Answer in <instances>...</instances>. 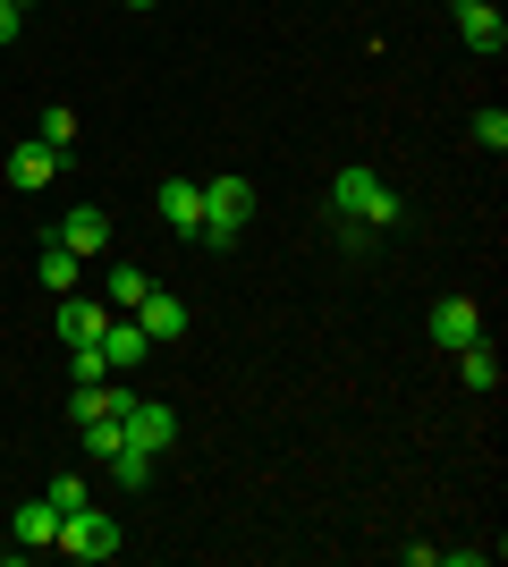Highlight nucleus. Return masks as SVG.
I'll list each match as a JSON object with an SVG mask.
<instances>
[{"mask_svg":"<svg viewBox=\"0 0 508 567\" xmlns=\"http://www.w3.org/2000/svg\"><path fill=\"white\" fill-rule=\"evenodd\" d=\"M331 204H339V237H373V229H390V220H398V195L382 187V169H364V162H348L331 178Z\"/></svg>","mask_w":508,"mask_h":567,"instance_id":"nucleus-1","label":"nucleus"},{"mask_svg":"<svg viewBox=\"0 0 508 567\" xmlns=\"http://www.w3.org/2000/svg\"><path fill=\"white\" fill-rule=\"evenodd\" d=\"M255 220V178H238V169H220V178H204V246H238V229Z\"/></svg>","mask_w":508,"mask_h":567,"instance_id":"nucleus-2","label":"nucleus"},{"mask_svg":"<svg viewBox=\"0 0 508 567\" xmlns=\"http://www.w3.org/2000/svg\"><path fill=\"white\" fill-rule=\"evenodd\" d=\"M51 550H69V559H120L127 534H120V517H102L94 499H85V508L60 517V543H51Z\"/></svg>","mask_w":508,"mask_h":567,"instance_id":"nucleus-3","label":"nucleus"},{"mask_svg":"<svg viewBox=\"0 0 508 567\" xmlns=\"http://www.w3.org/2000/svg\"><path fill=\"white\" fill-rule=\"evenodd\" d=\"M424 331H433V348L458 355V348H475V339H484V313H475V297H440Z\"/></svg>","mask_w":508,"mask_h":567,"instance_id":"nucleus-4","label":"nucleus"},{"mask_svg":"<svg viewBox=\"0 0 508 567\" xmlns=\"http://www.w3.org/2000/svg\"><path fill=\"white\" fill-rule=\"evenodd\" d=\"M120 424H127V441H136V450H153V457H162L169 441H178V406H162V399H127V415H120Z\"/></svg>","mask_w":508,"mask_h":567,"instance_id":"nucleus-5","label":"nucleus"},{"mask_svg":"<svg viewBox=\"0 0 508 567\" xmlns=\"http://www.w3.org/2000/svg\"><path fill=\"white\" fill-rule=\"evenodd\" d=\"M51 237H60L69 255L94 262V255H111V213H102V204H76V213H60V229H51Z\"/></svg>","mask_w":508,"mask_h":567,"instance_id":"nucleus-6","label":"nucleus"},{"mask_svg":"<svg viewBox=\"0 0 508 567\" xmlns=\"http://www.w3.org/2000/svg\"><path fill=\"white\" fill-rule=\"evenodd\" d=\"M458 34H466V51L500 60V51H508V18H500V0H458Z\"/></svg>","mask_w":508,"mask_h":567,"instance_id":"nucleus-7","label":"nucleus"},{"mask_svg":"<svg viewBox=\"0 0 508 567\" xmlns=\"http://www.w3.org/2000/svg\"><path fill=\"white\" fill-rule=\"evenodd\" d=\"M153 213H162L178 237H195L204 229V187H195V178H162V187H153Z\"/></svg>","mask_w":508,"mask_h":567,"instance_id":"nucleus-8","label":"nucleus"},{"mask_svg":"<svg viewBox=\"0 0 508 567\" xmlns=\"http://www.w3.org/2000/svg\"><path fill=\"white\" fill-rule=\"evenodd\" d=\"M102 355H111V373H136V364L153 355L145 322H136V313H111V331H102Z\"/></svg>","mask_w":508,"mask_h":567,"instance_id":"nucleus-9","label":"nucleus"},{"mask_svg":"<svg viewBox=\"0 0 508 567\" xmlns=\"http://www.w3.org/2000/svg\"><path fill=\"white\" fill-rule=\"evenodd\" d=\"M136 322H145V339H187V297L145 288V297H136Z\"/></svg>","mask_w":508,"mask_h":567,"instance_id":"nucleus-10","label":"nucleus"},{"mask_svg":"<svg viewBox=\"0 0 508 567\" xmlns=\"http://www.w3.org/2000/svg\"><path fill=\"white\" fill-rule=\"evenodd\" d=\"M111 331V306H102V297H60V339H69V348H85V339H102Z\"/></svg>","mask_w":508,"mask_h":567,"instance_id":"nucleus-11","label":"nucleus"},{"mask_svg":"<svg viewBox=\"0 0 508 567\" xmlns=\"http://www.w3.org/2000/svg\"><path fill=\"white\" fill-rule=\"evenodd\" d=\"M51 178H60V153L25 136L18 153H9V187H18V195H34V187H51Z\"/></svg>","mask_w":508,"mask_h":567,"instance_id":"nucleus-12","label":"nucleus"},{"mask_svg":"<svg viewBox=\"0 0 508 567\" xmlns=\"http://www.w3.org/2000/svg\"><path fill=\"white\" fill-rule=\"evenodd\" d=\"M34 280H43L51 297H69V288L85 280V255H69V246H60V237H51L43 255H34Z\"/></svg>","mask_w":508,"mask_h":567,"instance_id":"nucleus-13","label":"nucleus"},{"mask_svg":"<svg viewBox=\"0 0 508 567\" xmlns=\"http://www.w3.org/2000/svg\"><path fill=\"white\" fill-rule=\"evenodd\" d=\"M60 543V508L51 499H18V550H51Z\"/></svg>","mask_w":508,"mask_h":567,"instance_id":"nucleus-14","label":"nucleus"},{"mask_svg":"<svg viewBox=\"0 0 508 567\" xmlns=\"http://www.w3.org/2000/svg\"><path fill=\"white\" fill-rule=\"evenodd\" d=\"M145 271H136V262H120V271H111V280H102V306H111V313H136V297H145Z\"/></svg>","mask_w":508,"mask_h":567,"instance_id":"nucleus-15","label":"nucleus"},{"mask_svg":"<svg viewBox=\"0 0 508 567\" xmlns=\"http://www.w3.org/2000/svg\"><path fill=\"white\" fill-rule=\"evenodd\" d=\"M458 373H466V390H484V399H491V390H500V355L475 339V348H458Z\"/></svg>","mask_w":508,"mask_h":567,"instance_id":"nucleus-16","label":"nucleus"},{"mask_svg":"<svg viewBox=\"0 0 508 567\" xmlns=\"http://www.w3.org/2000/svg\"><path fill=\"white\" fill-rule=\"evenodd\" d=\"M34 144H51L60 162H69V153H76V111H69V102H51V111H43V127H34Z\"/></svg>","mask_w":508,"mask_h":567,"instance_id":"nucleus-17","label":"nucleus"},{"mask_svg":"<svg viewBox=\"0 0 508 567\" xmlns=\"http://www.w3.org/2000/svg\"><path fill=\"white\" fill-rule=\"evenodd\" d=\"M85 450H94L102 466H111V457L127 450V424H120V415H85Z\"/></svg>","mask_w":508,"mask_h":567,"instance_id":"nucleus-18","label":"nucleus"},{"mask_svg":"<svg viewBox=\"0 0 508 567\" xmlns=\"http://www.w3.org/2000/svg\"><path fill=\"white\" fill-rule=\"evenodd\" d=\"M111 483H127V492H145V483H153V450H136V441H127V450L111 457Z\"/></svg>","mask_w":508,"mask_h":567,"instance_id":"nucleus-19","label":"nucleus"},{"mask_svg":"<svg viewBox=\"0 0 508 567\" xmlns=\"http://www.w3.org/2000/svg\"><path fill=\"white\" fill-rule=\"evenodd\" d=\"M475 144H484V153H508V111H500V102L475 111Z\"/></svg>","mask_w":508,"mask_h":567,"instance_id":"nucleus-20","label":"nucleus"},{"mask_svg":"<svg viewBox=\"0 0 508 567\" xmlns=\"http://www.w3.org/2000/svg\"><path fill=\"white\" fill-rule=\"evenodd\" d=\"M43 499L60 508V517H69V508H85V474H51V483H43Z\"/></svg>","mask_w":508,"mask_h":567,"instance_id":"nucleus-21","label":"nucleus"},{"mask_svg":"<svg viewBox=\"0 0 508 567\" xmlns=\"http://www.w3.org/2000/svg\"><path fill=\"white\" fill-rule=\"evenodd\" d=\"M18 18H25L18 0H0V43H18Z\"/></svg>","mask_w":508,"mask_h":567,"instance_id":"nucleus-22","label":"nucleus"},{"mask_svg":"<svg viewBox=\"0 0 508 567\" xmlns=\"http://www.w3.org/2000/svg\"><path fill=\"white\" fill-rule=\"evenodd\" d=\"M127 9H153V0H127Z\"/></svg>","mask_w":508,"mask_h":567,"instance_id":"nucleus-23","label":"nucleus"},{"mask_svg":"<svg viewBox=\"0 0 508 567\" xmlns=\"http://www.w3.org/2000/svg\"><path fill=\"white\" fill-rule=\"evenodd\" d=\"M18 9H25V0H18Z\"/></svg>","mask_w":508,"mask_h":567,"instance_id":"nucleus-24","label":"nucleus"}]
</instances>
